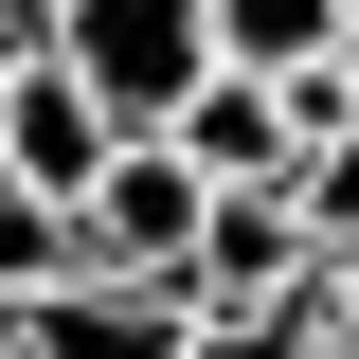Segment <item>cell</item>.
<instances>
[{
    "label": "cell",
    "mask_w": 359,
    "mask_h": 359,
    "mask_svg": "<svg viewBox=\"0 0 359 359\" xmlns=\"http://www.w3.org/2000/svg\"><path fill=\"white\" fill-rule=\"evenodd\" d=\"M36 54H54V72L90 90V108H108V126H162L180 90L216 72L198 0H54V18H36Z\"/></svg>",
    "instance_id": "1"
},
{
    "label": "cell",
    "mask_w": 359,
    "mask_h": 359,
    "mask_svg": "<svg viewBox=\"0 0 359 359\" xmlns=\"http://www.w3.org/2000/svg\"><path fill=\"white\" fill-rule=\"evenodd\" d=\"M198 198H216V180L180 162L162 126H126L108 162L72 180V233H90V269H180V233H198Z\"/></svg>",
    "instance_id": "2"
},
{
    "label": "cell",
    "mask_w": 359,
    "mask_h": 359,
    "mask_svg": "<svg viewBox=\"0 0 359 359\" xmlns=\"http://www.w3.org/2000/svg\"><path fill=\"white\" fill-rule=\"evenodd\" d=\"M18 359H180V287L162 269H54L18 306Z\"/></svg>",
    "instance_id": "3"
},
{
    "label": "cell",
    "mask_w": 359,
    "mask_h": 359,
    "mask_svg": "<svg viewBox=\"0 0 359 359\" xmlns=\"http://www.w3.org/2000/svg\"><path fill=\"white\" fill-rule=\"evenodd\" d=\"M162 144H180L198 180H216V198H233V180H287V162H306V126H287V90H269V72H233V54H216V72H198V90L162 108Z\"/></svg>",
    "instance_id": "4"
},
{
    "label": "cell",
    "mask_w": 359,
    "mask_h": 359,
    "mask_svg": "<svg viewBox=\"0 0 359 359\" xmlns=\"http://www.w3.org/2000/svg\"><path fill=\"white\" fill-rule=\"evenodd\" d=\"M54 269H90V233H72V198H36V180H0V306H36Z\"/></svg>",
    "instance_id": "5"
},
{
    "label": "cell",
    "mask_w": 359,
    "mask_h": 359,
    "mask_svg": "<svg viewBox=\"0 0 359 359\" xmlns=\"http://www.w3.org/2000/svg\"><path fill=\"white\" fill-rule=\"evenodd\" d=\"M323 18H341V0H198V36H216L233 72H306V54H323Z\"/></svg>",
    "instance_id": "6"
},
{
    "label": "cell",
    "mask_w": 359,
    "mask_h": 359,
    "mask_svg": "<svg viewBox=\"0 0 359 359\" xmlns=\"http://www.w3.org/2000/svg\"><path fill=\"white\" fill-rule=\"evenodd\" d=\"M287 216H306V252H359V108H341V126H306V162H287Z\"/></svg>",
    "instance_id": "7"
},
{
    "label": "cell",
    "mask_w": 359,
    "mask_h": 359,
    "mask_svg": "<svg viewBox=\"0 0 359 359\" xmlns=\"http://www.w3.org/2000/svg\"><path fill=\"white\" fill-rule=\"evenodd\" d=\"M323 72H341V90H359V0H341V18H323Z\"/></svg>",
    "instance_id": "8"
}]
</instances>
